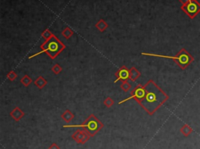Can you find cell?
Instances as JSON below:
<instances>
[{"label": "cell", "mask_w": 200, "mask_h": 149, "mask_svg": "<svg viewBox=\"0 0 200 149\" xmlns=\"http://www.w3.org/2000/svg\"><path fill=\"white\" fill-rule=\"evenodd\" d=\"M179 1H180V2L182 3V5H183V4L186 3V2H187L189 0H179Z\"/></svg>", "instance_id": "603a6c76"}, {"label": "cell", "mask_w": 200, "mask_h": 149, "mask_svg": "<svg viewBox=\"0 0 200 149\" xmlns=\"http://www.w3.org/2000/svg\"><path fill=\"white\" fill-rule=\"evenodd\" d=\"M52 70L53 71L54 74H59V73L62 71V68H61V66L59 65V64H55V65L53 66V68H52Z\"/></svg>", "instance_id": "d6986e66"}, {"label": "cell", "mask_w": 200, "mask_h": 149, "mask_svg": "<svg viewBox=\"0 0 200 149\" xmlns=\"http://www.w3.org/2000/svg\"><path fill=\"white\" fill-rule=\"evenodd\" d=\"M116 79L115 80V83H116L119 80L121 81H126L130 78V70L126 67V66H122L117 72L116 73Z\"/></svg>", "instance_id": "ba28073f"}, {"label": "cell", "mask_w": 200, "mask_h": 149, "mask_svg": "<svg viewBox=\"0 0 200 149\" xmlns=\"http://www.w3.org/2000/svg\"><path fill=\"white\" fill-rule=\"evenodd\" d=\"M41 49L42 51L40 53L46 52L52 59H54L63 49H65V46L61 43L59 39H57L54 35H53L51 38L46 40V42L41 45Z\"/></svg>", "instance_id": "3957f363"}, {"label": "cell", "mask_w": 200, "mask_h": 149, "mask_svg": "<svg viewBox=\"0 0 200 149\" xmlns=\"http://www.w3.org/2000/svg\"><path fill=\"white\" fill-rule=\"evenodd\" d=\"M130 70V79L133 81H135L138 77H140L141 74L139 73V71H138V70L135 69V67H132L129 70Z\"/></svg>", "instance_id": "8fae6325"}, {"label": "cell", "mask_w": 200, "mask_h": 149, "mask_svg": "<svg viewBox=\"0 0 200 149\" xmlns=\"http://www.w3.org/2000/svg\"><path fill=\"white\" fill-rule=\"evenodd\" d=\"M120 87H121L122 90H123L124 92H128L130 89H131V84H130L129 83H128V82L126 80V81L122 82L121 85H120Z\"/></svg>", "instance_id": "e0dca14e"}, {"label": "cell", "mask_w": 200, "mask_h": 149, "mask_svg": "<svg viewBox=\"0 0 200 149\" xmlns=\"http://www.w3.org/2000/svg\"><path fill=\"white\" fill-rule=\"evenodd\" d=\"M20 81H21V83L25 86V87H28V86L31 83L32 80H31V79L30 78L28 75H25L24 77L21 79V80H20Z\"/></svg>", "instance_id": "2e32d148"}, {"label": "cell", "mask_w": 200, "mask_h": 149, "mask_svg": "<svg viewBox=\"0 0 200 149\" xmlns=\"http://www.w3.org/2000/svg\"><path fill=\"white\" fill-rule=\"evenodd\" d=\"M64 127H80L83 130L85 131L88 134L92 137L96 134L97 132L103 127V124L94 115H90L82 124L72 125V126L68 125V126H65Z\"/></svg>", "instance_id": "7a4b0ae2"}, {"label": "cell", "mask_w": 200, "mask_h": 149, "mask_svg": "<svg viewBox=\"0 0 200 149\" xmlns=\"http://www.w3.org/2000/svg\"><path fill=\"white\" fill-rule=\"evenodd\" d=\"M180 133L184 135L185 137H188L192 133V129L187 124H185L180 130Z\"/></svg>", "instance_id": "4fadbf2b"}, {"label": "cell", "mask_w": 200, "mask_h": 149, "mask_svg": "<svg viewBox=\"0 0 200 149\" xmlns=\"http://www.w3.org/2000/svg\"><path fill=\"white\" fill-rule=\"evenodd\" d=\"M49 149H60V148H59V147L57 145V144L53 143V144H52L51 145H50V147H49Z\"/></svg>", "instance_id": "7402d4cb"}, {"label": "cell", "mask_w": 200, "mask_h": 149, "mask_svg": "<svg viewBox=\"0 0 200 149\" xmlns=\"http://www.w3.org/2000/svg\"><path fill=\"white\" fill-rule=\"evenodd\" d=\"M35 84L37 87H39V88H42V87H44L47 84V80L45 78H43L41 76H40L39 77H38V78L35 80Z\"/></svg>", "instance_id": "7c38bea8"}, {"label": "cell", "mask_w": 200, "mask_h": 149, "mask_svg": "<svg viewBox=\"0 0 200 149\" xmlns=\"http://www.w3.org/2000/svg\"><path fill=\"white\" fill-rule=\"evenodd\" d=\"M73 35H74V31L69 28H66L62 32V35L64 37V38H67V39L71 38Z\"/></svg>", "instance_id": "9a60e30c"}, {"label": "cell", "mask_w": 200, "mask_h": 149, "mask_svg": "<svg viewBox=\"0 0 200 149\" xmlns=\"http://www.w3.org/2000/svg\"><path fill=\"white\" fill-rule=\"evenodd\" d=\"M145 88L146 95L139 104L149 115H153L166 101L168 100L169 97L152 80L146 83Z\"/></svg>", "instance_id": "6da1fadb"}, {"label": "cell", "mask_w": 200, "mask_h": 149, "mask_svg": "<svg viewBox=\"0 0 200 149\" xmlns=\"http://www.w3.org/2000/svg\"><path fill=\"white\" fill-rule=\"evenodd\" d=\"M143 56H158V57H164V58H171V59H174L177 62V65L181 68L182 70H185L188 66L190 65L192 62H193L194 59L192 57V55L190 53H188L185 49H182L175 56L171 57V56H159V55L156 54H149V53H141Z\"/></svg>", "instance_id": "277c9868"}, {"label": "cell", "mask_w": 200, "mask_h": 149, "mask_svg": "<svg viewBox=\"0 0 200 149\" xmlns=\"http://www.w3.org/2000/svg\"><path fill=\"white\" fill-rule=\"evenodd\" d=\"M7 78L10 79L11 81H13V80L16 78V73H15L14 71H10V72L8 74V75H7Z\"/></svg>", "instance_id": "44dd1931"}, {"label": "cell", "mask_w": 200, "mask_h": 149, "mask_svg": "<svg viewBox=\"0 0 200 149\" xmlns=\"http://www.w3.org/2000/svg\"><path fill=\"white\" fill-rule=\"evenodd\" d=\"M95 27L98 28V31H100L101 32H102V31H104L107 28H108V24H107V23H106L103 20H100L99 21H98V23L95 24Z\"/></svg>", "instance_id": "5bb4252c"}, {"label": "cell", "mask_w": 200, "mask_h": 149, "mask_svg": "<svg viewBox=\"0 0 200 149\" xmlns=\"http://www.w3.org/2000/svg\"><path fill=\"white\" fill-rule=\"evenodd\" d=\"M24 116V113L23 111H22L20 109H19L18 107H16V108L10 113V117H11L13 120H16V121H19Z\"/></svg>", "instance_id": "9c48e42d"}, {"label": "cell", "mask_w": 200, "mask_h": 149, "mask_svg": "<svg viewBox=\"0 0 200 149\" xmlns=\"http://www.w3.org/2000/svg\"><path fill=\"white\" fill-rule=\"evenodd\" d=\"M181 10L191 19H194L200 12V3L197 0H189L186 3L182 5Z\"/></svg>", "instance_id": "5b68a950"}, {"label": "cell", "mask_w": 200, "mask_h": 149, "mask_svg": "<svg viewBox=\"0 0 200 149\" xmlns=\"http://www.w3.org/2000/svg\"><path fill=\"white\" fill-rule=\"evenodd\" d=\"M145 95H146V88H145V86H141L139 84V85L136 86V87L132 91V92H131V95L129 97V98H126V99H124V100L120 102H119V104H122L123 102H127V101L130 100L131 98H135V100L139 103V102H141V99L145 97Z\"/></svg>", "instance_id": "8992f818"}, {"label": "cell", "mask_w": 200, "mask_h": 149, "mask_svg": "<svg viewBox=\"0 0 200 149\" xmlns=\"http://www.w3.org/2000/svg\"><path fill=\"white\" fill-rule=\"evenodd\" d=\"M41 36H42V38H44L45 39L48 40L51 38L52 36H53V34H52V33L50 32L49 30H46V31L42 33V35H41Z\"/></svg>", "instance_id": "ffe728a7"}, {"label": "cell", "mask_w": 200, "mask_h": 149, "mask_svg": "<svg viewBox=\"0 0 200 149\" xmlns=\"http://www.w3.org/2000/svg\"><path fill=\"white\" fill-rule=\"evenodd\" d=\"M61 117H62L63 120H65L67 123H70V122L74 119V115L73 114L70 110H66V111L62 114Z\"/></svg>", "instance_id": "30bf717a"}, {"label": "cell", "mask_w": 200, "mask_h": 149, "mask_svg": "<svg viewBox=\"0 0 200 149\" xmlns=\"http://www.w3.org/2000/svg\"><path fill=\"white\" fill-rule=\"evenodd\" d=\"M90 138V135L88 134L85 131L83 130L82 129L77 130L72 135L73 140L75 141V142H77V144H85Z\"/></svg>", "instance_id": "52a82bcc"}, {"label": "cell", "mask_w": 200, "mask_h": 149, "mask_svg": "<svg viewBox=\"0 0 200 149\" xmlns=\"http://www.w3.org/2000/svg\"><path fill=\"white\" fill-rule=\"evenodd\" d=\"M113 103H114V102H113V99H112L111 98H110V97L107 98L105 100H104V105L107 107H108V108L111 107L112 105H113Z\"/></svg>", "instance_id": "ac0fdd59"}]
</instances>
